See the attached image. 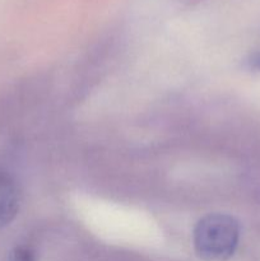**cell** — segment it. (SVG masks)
I'll use <instances>...</instances> for the list:
<instances>
[{
	"mask_svg": "<svg viewBox=\"0 0 260 261\" xmlns=\"http://www.w3.org/2000/svg\"><path fill=\"white\" fill-rule=\"evenodd\" d=\"M240 227L236 219L227 214H209L194 229V246L204 261L231 259L239 244Z\"/></svg>",
	"mask_w": 260,
	"mask_h": 261,
	"instance_id": "1",
	"label": "cell"
},
{
	"mask_svg": "<svg viewBox=\"0 0 260 261\" xmlns=\"http://www.w3.org/2000/svg\"><path fill=\"white\" fill-rule=\"evenodd\" d=\"M19 211V193L12 178L0 175V228L14 221Z\"/></svg>",
	"mask_w": 260,
	"mask_h": 261,
	"instance_id": "2",
	"label": "cell"
},
{
	"mask_svg": "<svg viewBox=\"0 0 260 261\" xmlns=\"http://www.w3.org/2000/svg\"><path fill=\"white\" fill-rule=\"evenodd\" d=\"M12 261H36L35 255L27 247H17L12 252Z\"/></svg>",
	"mask_w": 260,
	"mask_h": 261,
	"instance_id": "3",
	"label": "cell"
},
{
	"mask_svg": "<svg viewBox=\"0 0 260 261\" xmlns=\"http://www.w3.org/2000/svg\"><path fill=\"white\" fill-rule=\"evenodd\" d=\"M252 66L256 69H260V56H257V58H255L254 60H252Z\"/></svg>",
	"mask_w": 260,
	"mask_h": 261,
	"instance_id": "4",
	"label": "cell"
}]
</instances>
